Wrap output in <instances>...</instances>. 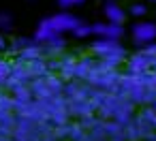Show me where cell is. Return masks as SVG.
Listing matches in <instances>:
<instances>
[{"label":"cell","mask_w":156,"mask_h":141,"mask_svg":"<svg viewBox=\"0 0 156 141\" xmlns=\"http://www.w3.org/2000/svg\"><path fill=\"white\" fill-rule=\"evenodd\" d=\"M130 34H133V41H135L137 45H143V47L154 45V41H156V24H154V22H141V19H139V22L133 26Z\"/></svg>","instance_id":"cell-3"},{"label":"cell","mask_w":156,"mask_h":141,"mask_svg":"<svg viewBox=\"0 0 156 141\" xmlns=\"http://www.w3.org/2000/svg\"><path fill=\"white\" fill-rule=\"evenodd\" d=\"M103 15H105V22L113 24V26H122L124 19H126L124 7H120L115 0H107V2L103 5Z\"/></svg>","instance_id":"cell-5"},{"label":"cell","mask_w":156,"mask_h":141,"mask_svg":"<svg viewBox=\"0 0 156 141\" xmlns=\"http://www.w3.org/2000/svg\"><path fill=\"white\" fill-rule=\"evenodd\" d=\"M92 49H94L101 58L109 60V64H115V62L124 56V49H122L120 41H105V39H96V41H94V45H92Z\"/></svg>","instance_id":"cell-2"},{"label":"cell","mask_w":156,"mask_h":141,"mask_svg":"<svg viewBox=\"0 0 156 141\" xmlns=\"http://www.w3.org/2000/svg\"><path fill=\"white\" fill-rule=\"evenodd\" d=\"M11 15H7V13H0V28L2 30H7V28H11Z\"/></svg>","instance_id":"cell-9"},{"label":"cell","mask_w":156,"mask_h":141,"mask_svg":"<svg viewBox=\"0 0 156 141\" xmlns=\"http://www.w3.org/2000/svg\"><path fill=\"white\" fill-rule=\"evenodd\" d=\"M81 5H86V0H58V7L62 9V11H71V9H77V7H81Z\"/></svg>","instance_id":"cell-6"},{"label":"cell","mask_w":156,"mask_h":141,"mask_svg":"<svg viewBox=\"0 0 156 141\" xmlns=\"http://www.w3.org/2000/svg\"><path fill=\"white\" fill-rule=\"evenodd\" d=\"M79 26H81V19H79V17H75L73 13L60 11V13H56V15L45 17V19L37 26V30H34V41H37V43H45L47 47H62V45H64L62 34L75 32Z\"/></svg>","instance_id":"cell-1"},{"label":"cell","mask_w":156,"mask_h":141,"mask_svg":"<svg viewBox=\"0 0 156 141\" xmlns=\"http://www.w3.org/2000/svg\"><path fill=\"white\" fill-rule=\"evenodd\" d=\"M145 2H154V5H156V0H145Z\"/></svg>","instance_id":"cell-11"},{"label":"cell","mask_w":156,"mask_h":141,"mask_svg":"<svg viewBox=\"0 0 156 141\" xmlns=\"http://www.w3.org/2000/svg\"><path fill=\"white\" fill-rule=\"evenodd\" d=\"M128 13H130L133 17H143V15L147 13V7H145L143 2H133L130 9H128Z\"/></svg>","instance_id":"cell-7"},{"label":"cell","mask_w":156,"mask_h":141,"mask_svg":"<svg viewBox=\"0 0 156 141\" xmlns=\"http://www.w3.org/2000/svg\"><path fill=\"white\" fill-rule=\"evenodd\" d=\"M90 28H92V37L105 39V41H120V37L124 34V28L122 26H113V24H107V22L92 24Z\"/></svg>","instance_id":"cell-4"},{"label":"cell","mask_w":156,"mask_h":141,"mask_svg":"<svg viewBox=\"0 0 156 141\" xmlns=\"http://www.w3.org/2000/svg\"><path fill=\"white\" fill-rule=\"evenodd\" d=\"M2 47H5V39H2V37H0V49H2Z\"/></svg>","instance_id":"cell-10"},{"label":"cell","mask_w":156,"mask_h":141,"mask_svg":"<svg viewBox=\"0 0 156 141\" xmlns=\"http://www.w3.org/2000/svg\"><path fill=\"white\" fill-rule=\"evenodd\" d=\"M73 34H75L77 39H86V37H92V28H90V26H86V24H81Z\"/></svg>","instance_id":"cell-8"}]
</instances>
